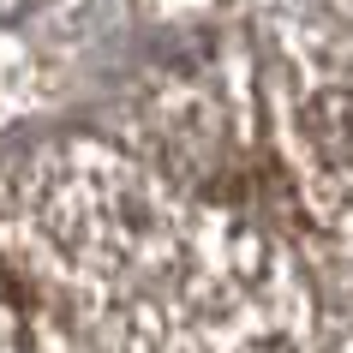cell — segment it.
<instances>
[{
    "label": "cell",
    "mask_w": 353,
    "mask_h": 353,
    "mask_svg": "<svg viewBox=\"0 0 353 353\" xmlns=\"http://www.w3.org/2000/svg\"><path fill=\"white\" fill-rule=\"evenodd\" d=\"M0 258L90 353H252L299 323L288 258L234 210L102 144L0 174Z\"/></svg>",
    "instance_id": "obj_1"
},
{
    "label": "cell",
    "mask_w": 353,
    "mask_h": 353,
    "mask_svg": "<svg viewBox=\"0 0 353 353\" xmlns=\"http://www.w3.org/2000/svg\"><path fill=\"white\" fill-rule=\"evenodd\" d=\"M288 162L323 234L353 245V48L330 37L288 42Z\"/></svg>",
    "instance_id": "obj_2"
},
{
    "label": "cell",
    "mask_w": 353,
    "mask_h": 353,
    "mask_svg": "<svg viewBox=\"0 0 353 353\" xmlns=\"http://www.w3.org/2000/svg\"><path fill=\"white\" fill-rule=\"evenodd\" d=\"M0 353H12V312H6V299H0Z\"/></svg>",
    "instance_id": "obj_3"
},
{
    "label": "cell",
    "mask_w": 353,
    "mask_h": 353,
    "mask_svg": "<svg viewBox=\"0 0 353 353\" xmlns=\"http://www.w3.org/2000/svg\"><path fill=\"white\" fill-rule=\"evenodd\" d=\"M19 6H30V0H0V19H6V12H19Z\"/></svg>",
    "instance_id": "obj_4"
}]
</instances>
